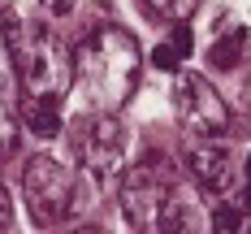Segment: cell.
Returning <instances> with one entry per match:
<instances>
[{"instance_id":"cell-1","label":"cell","mask_w":251,"mask_h":234,"mask_svg":"<svg viewBox=\"0 0 251 234\" xmlns=\"http://www.w3.org/2000/svg\"><path fill=\"white\" fill-rule=\"evenodd\" d=\"M9 52L18 61V78H22L26 100H61L74 82V56L65 48L61 35H52L48 26H9Z\"/></svg>"},{"instance_id":"cell-2","label":"cell","mask_w":251,"mask_h":234,"mask_svg":"<svg viewBox=\"0 0 251 234\" xmlns=\"http://www.w3.org/2000/svg\"><path fill=\"white\" fill-rule=\"evenodd\" d=\"M139 61H143V56H139V44H134V35L122 30V26L96 30V35L87 39L82 56H78L82 78H87V87L96 91L100 104L130 100V91L139 87Z\"/></svg>"},{"instance_id":"cell-3","label":"cell","mask_w":251,"mask_h":234,"mask_svg":"<svg viewBox=\"0 0 251 234\" xmlns=\"http://www.w3.org/2000/svg\"><path fill=\"white\" fill-rule=\"evenodd\" d=\"M22 200L30 221L44 230V226H56L70 217V204H74V178L70 169L56 160V156H30L22 169Z\"/></svg>"},{"instance_id":"cell-4","label":"cell","mask_w":251,"mask_h":234,"mask_svg":"<svg viewBox=\"0 0 251 234\" xmlns=\"http://www.w3.org/2000/svg\"><path fill=\"white\" fill-rule=\"evenodd\" d=\"M74 156L91 178H108L122 169L126 156V126L113 113H91L74 126Z\"/></svg>"},{"instance_id":"cell-5","label":"cell","mask_w":251,"mask_h":234,"mask_svg":"<svg viewBox=\"0 0 251 234\" xmlns=\"http://www.w3.org/2000/svg\"><path fill=\"white\" fill-rule=\"evenodd\" d=\"M174 104H177L182 126L191 130L195 139H217V134H226L229 108H226V100L217 96V87L203 74H177Z\"/></svg>"},{"instance_id":"cell-6","label":"cell","mask_w":251,"mask_h":234,"mask_svg":"<svg viewBox=\"0 0 251 234\" xmlns=\"http://www.w3.org/2000/svg\"><path fill=\"white\" fill-rule=\"evenodd\" d=\"M169 195H174L169 182L160 178V174H151L148 165L122 174V186H117L122 212H126V221H130L134 230H156L160 217H165V208H169Z\"/></svg>"},{"instance_id":"cell-7","label":"cell","mask_w":251,"mask_h":234,"mask_svg":"<svg viewBox=\"0 0 251 234\" xmlns=\"http://www.w3.org/2000/svg\"><path fill=\"white\" fill-rule=\"evenodd\" d=\"M186 165H191V178L200 182L203 191H226L229 186V148L226 143H212V139H200V143H186Z\"/></svg>"},{"instance_id":"cell-8","label":"cell","mask_w":251,"mask_h":234,"mask_svg":"<svg viewBox=\"0 0 251 234\" xmlns=\"http://www.w3.org/2000/svg\"><path fill=\"white\" fill-rule=\"evenodd\" d=\"M247 52H251V30L243 22H226V30L217 35V44L208 48V61L217 70H238L247 61Z\"/></svg>"},{"instance_id":"cell-9","label":"cell","mask_w":251,"mask_h":234,"mask_svg":"<svg viewBox=\"0 0 251 234\" xmlns=\"http://www.w3.org/2000/svg\"><path fill=\"white\" fill-rule=\"evenodd\" d=\"M195 204H191V195H169V208H165V217H160V226L156 234H195Z\"/></svg>"},{"instance_id":"cell-10","label":"cell","mask_w":251,"mask_h":234,"mask_svg":"<svg viewBox=\"0 0 251 234\" xmlns=\"http://www.w3.org/2000/svg\"><path fill=\"white\" fill-rule=\"evenodd\" d=\"M22 122H26L30 134L52 139V134L61 130V113H56V104H52V100H22Z\"/></svg>"},{"instance_id":"cell-11","label":"cell","mask_w":251,"mask_h":234,"mask_svg":"<svg viewBox=\"0 0 251 234\" xmlns=\"http://www.w3.org/2000/svg\"><path fill=\"white\" fill-rule=\"evenodd\" d=\"M182 56H191V30H182V26H177L165 44H156L151 61H156L160 70H177V65H182Z\"/></svg>"},{"instance_id":"cell-12","label":"cell","mask_w":251,"mask_h":234,"mask_svg":"<svg viewBox=\"0 0 251 234\" xmlns=\"http://www.w3.org/2000/svg\"><path fill=\"white\" fill-rule=\"evenodd\" d=\"M148 9L156 18H169V22H186L195 9H200V0H148Z\"/></svg>"},{"instance_id":"cell-13","label":"cell","mask_w":251,"mask_h":234,"mask_svg":"<svg viewBox=\"0 0 251 234\" xmlns=\"http://www.w3.org/2000/svg\"><path fill=\"white\" fill-rule=\"evenodd\" d=\"M212 230L217 234H238L243 230V208L238 204H217V212H212Z\"/></svg>"},{"instance_id":"cell-14","label":"cell","mask_w":251,"mask_h":234,"mask_svg":"<svg viewBox=\"0 0 251 234\" xmlns=\"http://www.w3.org/2000/svg\"><path fill=\"white\" fill-rule=\"evenodd\" d=\"M13 139H18V126H13V113L4 108V100H0V160L13 152Z\"/></svg>"},{"instance_id":"cell-15","label":"cell","mask_w":251,"mask_h":234,"mask_svg":"<svg viewBox=\"0 0 251 234\" xmlns=\"http://www.w3.org/2000/svg\"><path fill=\"white\" fill-rule=\"evenodd\" d=\"M13 230V204H9V191L0 186V234Z\"/></svg>"},{"instance_id":"cell-16","label":"cell","mask_w":251,"mask_h":234,"mask_svg":"<svg viewBox=\"0 0 251 234\" xmlns=\"http://www.w3.org/2000/svg\"><path fill=\"white\" fill-rule=\"evenodd\" d=\"M39 4L48 9L52 18H65V13H74V4H78V0H39Z\"/></svg>"},{"instance_id":"cell-17","label":"cell","mask_w":251,"mask_h":234,"mask_svg":"<svg viewBox=\"0 0 251 234\" xmlns=\"http://www.w3.org/2000/svg\"><path fill=\"white\" fill-rule=\"evenodd\" d=\"M9 74V52H4V39H0V78Z\"/></svg>"},{"instance_id":"cell-18","label":"cell","mask_w":251,"mask_h":234,"mask_svg":"<svg viewBox=\"0 0 251 234\" xmlns=\"http://www.w3.org/2000/svg\"><path fill=\"white\" fill-rule=\"evenodd\" d=\"M74 234H104V230H96V226H82V230H74Z\"/></svg>"},{"instance_id":"cell-19","label":"cell","mask_w":251,"mask_h":234,"mask_svg":"<svg viewBox=\"0 0 251 234\" xmlns=\"http://www.w3.org/2000/svg\"><path fill=\"white\" fill-rule=\"evenodd\" d=\"M247 100H251V82H247Z\"/></svg>"},{"instance_id":"cell-20","label":"cell","mask_w":251,"mask_h":234,"mask_svg":"<svg viewBox=\"0 0 251 234\" xmlns=\"http://www.w3.org/2000/svg\"><path fill=\"white\" fill-rule=\"evenodd\" d=\"M247 208H251V191H247Z\"/></svg>"}]
</instances>
